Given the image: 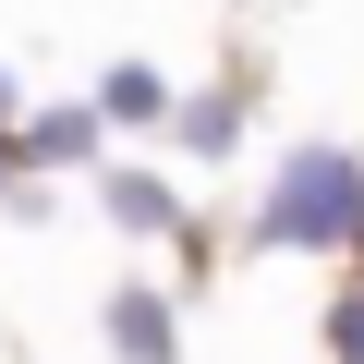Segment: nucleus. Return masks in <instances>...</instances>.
<instances>
[{
	"instance_id": "39448f33",
	"label": "nucleus",
	"mask_w": 364,
	"mask_h": 364,
	"mask_svg": "<svg viewBox=\"0 0 364 364\" xmlns=\"http://www.w3.org/2000/svg\"><path fill=\"white\" fill-rule=\"evenodd\" d=\"M231 146H243V85H195V97L170 109V158H195V170H219Z\"/></svg>"
},
{
	"instance_id": "f257e3e1",
	"label": "nucleus",
	"mask_w": 364,
	"mask_h": 364,
	"mask_svg": "<svg viewBox=\"0 0 364 364\" xmlns=\"http://www.w3.org/2000/svg\"><path fill=\"white\" fill-rule=\"evenodd\" d=\"M243 243H255V255H364V146H340V134L291 146V158L267 170Z\"/></svg>"
},
{
	"instance_id": "423d86ee",
	"label": "nucleus",
	"mask_w": 364,
	"mask_h": 364,
	"mask_svg": "<svg viewBox=\"0 0 364 364\" xmlns=\"http://www.w3.org/2000/svg\"><path fill=\"white\" fill-rule=\"evenodd\" d=\"M97 109H109V134H170L182 85H170L158 61H109V73H97Z\"/></svg>"
},
{
	"instance_id": "20e7f679",
	"label": "nucleus",
	"mask_w": 364,
	"mask_h": 364,
	"mask_svg": "<svg viewBox=\"0 0 364 364\" xmlns=\"http://www.w3.org/2000/svg\"><path fill=\"white\" fill-rule=\"evenodd\" d=\"M13 146H25V170H49V182H61V170H97V158H109V109H97V97L25 109V122H13Z\"/></svg>"
},
{
	"instance_id": "6e6552de",
	"label": "nucleus",
	"mask_w": 364,
	"mask_h": 364,
	"mask_svg": "<svg viewBox=\"0 0 364 364\" xmlns=\"http://www.w3.org/2000/svg\"><path fill=\"white\" fill-rule=\"evenodd\" d=\"M0 122H25V85H13V73H0Z\"/></svg>"
},
{
	"instance_id": "f03ea898",
	"label": "nucleus",
	"mask_w": 364,
	"mask_h": 364,
	"mask_svg": "<svg viewBox=\"0 0 364 364\" xmlns=\"http://www.w3.org/2000/svg\"><path fill=\"white\" fill-rule=\"evenodd\" d=\"M85 182H97V219H109L122 243H182V231H195V219H182V182L146 170V158H97Z\"/></svg>"
},
{
	"instance_id": "1a4fd4ad",
	"label": "nucleus",
	"mask_w": 364,
	"mask_h": 364,
	"mask_svg": "<svg viewBox=\"0 0 364 364\" xmlns=\"http://www.w3.org/2000/svg\"><path fill=\"white\" fill-rule=\"evenodd\" d=\"M352 364H364V352H352Z\"/></svg>"
},
{
	"instance_id": "0eeeda50",
	"label": "nucleus",
	"mask_w": 364,
	"mask_h": 364,
	"mask_svg": "<svg viewBox=\"0 0 364 364\" xmlns=\"http://www.w3.org/2000/svg\"><path fill=\"white\" fill-rule=\"evenodd\" d=\"M13 182H25V146H13V122H0V195H13Z\"/></svg>"
},
{
	"instance_id": "7ed1b4c3",
	"label": "nucleus",
	"mask_w": 364,
	"mask_h": 364,
	"mask_svg": "<svg viewBox=\"0 0 364 364\" xmlns=\"http://www.w3.org/2000/svg\"><path fill=\"white\" fill-rule=\"evenodd\" d=\"M97 340H109V364H182V304L158 279H122L97 304Z\"/></svg>"
}]
</instances>
